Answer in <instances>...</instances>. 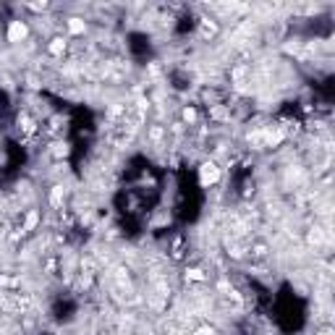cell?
I'll list each match as a JSON object with an SVG mask.
<instances>
[{
	"label": "cell",
	"mask_w": 335,
	"mask_h": 335,
	"mask_svg": "<svg viewBox=\"0 0 335 335\" xmlns=\"http://www.w3.org/2000/svg\"><path fill=\"white\" fill-rule=\"evenodd\" d=\"M218 34V24L212 19H202V37H215Z\"/></svg>",
	"instance_id": "52a82bcc"
},
{
	"label": "cell",
	"mask_w": 335,
	"mask_h": 335,
	"mask_svg": "<svg viewBox=\"0 0 335 335\" xmlns=\"http://www.w3.org/2000/svg\"><path fill=\"white\" fill-rule=\"evenodd\" d=\"M186 275L191 278V280H204L207 275H204V272L199 270V267H191V270H186Z\"/></svg>",
	"instance_id": "9c48e42d"
},
{
	"label": "cell",
	"mask_w": 335,
	"mask_h": 335,
	"mask_svg": "<svg viewBox=\"0 0 335 335\" xmlns=\"http://www.w3.org/2000/svg\"><path fill=\"white\" fill-rule=\"evenodd\" d=\"M319 335H332V332H330V330H325V332H319Z\"/></svg>",
	"instance_id": "30bf717a"
},
{
	"label": "cell",
	"mask_w": 335,
	"mask_h": 335,
	"mask_svg": "<svg viewBox=\"0 0 335 335\" xmlns=\"http://www.w3.org/2000/svg\"><path fill=\"white\" fill-rule=\"evenodd\" d=\"M220 178H223V171L218 167V162H210V160H207V162L199 165V184H202V189L218 186Z\"/></svg>",
	"instance_id": "6da1fadb"
},
{
	"label": "cell",
	"mask_w": 335,
	"mask_h": 335,
	"mask_svg": "<svg viewBox=\"0 0 335 335\" xmlns=\"http://www.w3.org/2000/svg\"><path fill=\"white\" fill-rule=\"evenodd\" d=\"M63 196H66L63 186H55V189L50 191V204H53V207H60V204H63Z\"/></svg>",
	"instance_id": "ba28073f"
},
{
	"label": "cell",
	"mask_w": 335,
	"mask_h": 335,
	"mask_svg": "<svg viewBox=\"0 0 335 335\" xmlns=\"http://www.w3.org/2000/svg\"><path fill=\"white\" fill-rule=\"evenodd\" d=\"M66 29L71 37H81L87 32V21L81 16H71V19H66Z\"/></svg>",
	"instance_id": "277c9868"
},
{
	"label": "cell",
	"mask_w": 335,
	"mask_h": 335,
	"mask_svg": "<svg viewBox=\"0 0 335 335\" xmlns=\"http://www.w3.org/2000/svg\"><path fill=\"white\" fill-rule=\"evenodd\" d=\"M26 37H29V24H26V21H21V19L8 21L6 39H8L11 45H21V42H26Z\"/></svg>",
	"instance_id": "7a4b0ae2"
},
{
	"label": "cell",
	"mask_w": 335,
	"mask_h": 335,
	"mask_svg": "<svg viewBox=\"0 0 335 335\" xmlns=\"http://www.w3.org/2000/svg\"><path fill=\"white\" fill-rule=\"evenodd\" d=\"M37 223H39V212H37V210L26 212V218H24V225H21V233H32L34 228H37Z\"/></svg>",
	"instance_id": "5b68a950"
},
{
	"label": "cell",
	"mask_w": 335,
	"mask_h": 335,
	"mask_svg": "<svg viewBox=\"0 0 335 335\" xmlns=\"http://www.w3.org/2000/svg\"><path fill=\"white\" fill-rule=\"evenodd\" d=\"M66 48H68L66 37H53V39L48 42V55H50V58H63Z\"/></svg>",
	"instance_id": "3957f363"
},
{
	"label": "cell",
	"mask_w": 335,
	"mask_h": 335,
	"mask_svg": "<svg viewBox=\"0 0 335 335\" xmlns=\"http://www.w3.org/2000/svg\"><path fill=\"white\" fill-rule=\"evenodd\" d=\"M181 118H184V123L194 126L196 120H199V113H196V108H194V105H186V108L181 110Z\"/></svg>",
	"instance_id": "8992f818"
}]
</instances>
